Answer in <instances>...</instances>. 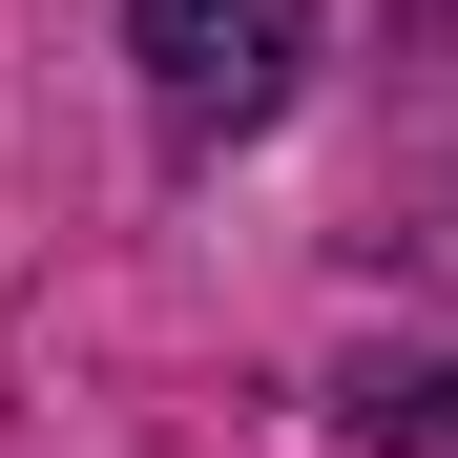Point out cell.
<instances>
[{"label":"cell","instance_id":"6da1fadb","mask_svg":"<svg viewBox=\"0 0 458 458\" xmlns=\"http://www.w3.org/2000/svg\"><path fill=\"white\" fill-rule=\"evenodd\" d=\"M125 63L188 146H250L292 84H313V0H125Z\"/></svg>","mask_w":458,"mask_h":458},{"label":"cell","instance_id":"7a4b0ae2","mask_svg":"<svg viewBox=\"0 0 458 458\" xmlns=\"http://www.w3.org/2000/svg\"><path fill=\"white\" fill-rule=\"evenodd\" d=\"M354 458H458V375H417V396H375V417H354Z\"/></svg>","mask_w":458,"mask_h":458}]
</instances>
